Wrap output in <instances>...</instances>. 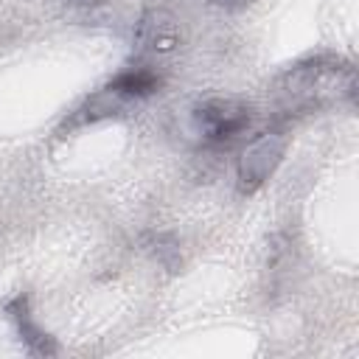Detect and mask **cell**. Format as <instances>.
Listing matches in <instances>:
<instances>
[{
  "instance_id": "277c9868",
  "label": "cell",
  "mask_w": 359,
  "mask_h": 359,
  "mask_svg": "<svg viewBox=\"0 0 359 359\" xmlns=\"http://www.w3.org/2000/svg\"><path fill=\"white\" fill-rule=\"evenodd\" d=\"M157 87H160V76H157L154 70H149V67H129V70L118 73V76L107 84V90H109L118 101H123L126 107H129L132 101L149 98Z\"/></svg>"
},
{
  "instance_id": "7a4b0ae2",
  "label": "cell",
  "mask_w": 359,
  "mask_h": 359,
  "mask_svg": "<svg viewBox=\"0 0 359 359\" xmlns=\"http://www.w3.org/2000/svg\"><path fill=\"white\" fill-rule=\"evenodd\" d=\"M194 132L208 146H227L252 123V107L238 98H208L191 112Z\"/></svg>"
},
{
  "instance_id": "8992f818",
  "label": "cell",
  "mask_w": 359,
  "mask_h": 359,
  "mask_svg": "<svg viewBox=\"0 0 359 359\" xmlns=\"http://www.w3.org/2000/svg\"><path fill=\"white\" fill-rule=\"evenodd\" d=\"M137 39H140V45L149 48V50H168V48H174V42H177V28H174L171 20H163V14L154 11L151 17H146V20L140 22Z\"/></svg>"
},
{
  "instance_id": "3957f363",
  "label": "cell",
  "mask_w": 359,
  "mask_h": 359,
  "mask_svg": "<svg viewBox=\"0 0 359 359\" xmlns=\"http://www.w3.org/2000/svg\"><path fill=\"white\" fill-rule=\"evenodd\" d=\"M286 135L280 129H269L261 132L241 154L238 168H236V182L241 194H252L258 191L280 165L283 154H286Z\"/></svg>"
},
{
  "instance_id": "6da1fadb",
  "label": "cell",
  "mask_w": 359,
  "mask_h": 359,
  "mask_svg": "<svg viewBox=\"0 0 359 359\" xmlns=\"http://www.w3.org/2000/svg\"><path fill=\"white\" fill-rule=\"evenodd\" d=\"M278 93L289 107H317L328 98H339V93H353V70L337 56H311L278 79Z\"/></svg>"
},
{
  "instance_id": "5b68a950",
  "label": "cell",
  "mask_w": 359,
  "mask_h": 359,
  "mask_svg": "<svg viewBox=\"0 0 359 359\" xmlns=\"http://www.w3.org/2000/svg\"><path fill=\"white\" fill-rule=\"evenodd\" d=\"M8 311H11L14 323H17V331H20L22 342L28 345V351H34V353H53V351H56V345L50 342V337H48V334L34 323V317H31V311H28V300H25V297H17V300L8 306Z\"/></svg>"
}]
</instances>
